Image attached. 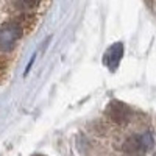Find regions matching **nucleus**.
<instances>
[{
    "label": "nucleus",
    "mask_w": 156,
    "mask_h": 156,
    "mask_svg": "<svg viewBox=\"0 0 156 156\" xmlns=\"http://www.w3.org/2000/svg\"><path fill=\"white\" fill-rule=\"evenodd\" d=\"M20 27L16 22H8L0 28V51H9L20 37Z\"/></svg>",
    "instance_id": "nucleus-2"
},
{
    "label": "nucleus",
    "mask_w": 156,
    "mask_h": 156,
    "mask_svg": "<svg viewBox=\"0 0 156 156\" xmlns=\"http://www.w3.org/2000/svg\"><path fill=\"white\" fill-rule=\"evenodd\" d=\"M108 115L109 119L114 120L115 123H126L131 117V111L128 109V106H125L123 103L119 101H112L111 105L108 106Z\"/></svg>",
    "instance_id": "nucleus-3"
},
{
    "label": "nucleus",
    "mask_w": 156,
    "mask_h": 156,
    "mask_svg": "<svg viewBox=\"0 0 156 156\" xmlns=\"http://www.w3.org/2000/svg\"><path fill=\"white\" fill-rule=\"evenodd\" d=\"M14 3L22 9H31L39 3V0H14Z\"/></svg>",
    "instance_id": "nucleus-5"
},
{
    "label": "nucleus",
    "mask_w": 156,
    "mask_h": 156,
    "mask_svg": "<svg viewBox=\"0 0 156 156\" xmlns=\"http://www.w3.org/2000/svg\"><path fill=\"white\" fill-rule=\"evenodd\" d=\"M153 147V134L151 131H145L142 134L129 136L122 145V150L131 156H144Z\"/></svg>",
    "instance_id": "nucleus-1"
},
{
    "label": "nucleus",
    "mask_w": 156,
    "mask_h": 156,
    "mask_svg": "<svg viewBox=\"0 0 156 156\" xmlns=\"http://www.w3.org/2000/svg\"><path fill=\"white\" fill-rule=\"evenodd\" d=\"M122 53H123V47H122L120 42H117V44H114V45L106 51V53H105L103 62H105L111 70H114L117 66H119V62H120V59H122Z\"/></svg>",
    "instance_id": "nucleus-4"
}]
</instances>
